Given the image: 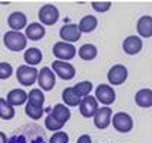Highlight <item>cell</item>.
I'll list each match as a JSON object with an SVG mask.
<instances>
[{
	"label": "cell",
	"instance_id": "4316f807",
	"mask_svg": "<svg viewBox=\"0 0 152 143\" xmlns=\"http://www.w3.org/2000/svg\"><path fill=\"white\" fill-rule=\"evenodd\" d=\"M25 114L31 118V120H39L44 114V107H35L29 102H26L25 105Z\"/></svg>",
	"mask_w": 152,
	"mask_h": 143
},
{
	"label": "cell",
	"instance_id": "f546056e",
	"mask_svg": "<svg viewBox=\"0 0 152 143\" xmlns=\"http://www.w3.org/2000/svg\"><path fill=\"white\" fill-rule=\"evenodd\" d=\"M48 143H69V134L66 131H56Z\"/></svg>",
	"mask_w": 152,
	"mask_h": 143
},
{
	"label": "cell",
	"instance_id": "1f68e13d",
	"mask_svg": "<svg viewBox=\"0 0 152 143\" xmlns=\"http://www.w3.org/2000/svg\"><path fill=\"white\" fill-rule=\"evenodd\" d=\"M76 143H92V139H91L89 134H80V136L77 137Z\"/></svg>",
	"mask_w": 152,
	"mask_h": 143
},
{
	"label": "cell",
	"instance_id": "484cf974",
	"mask_svg": "<svg viewBox=\"0 0 152 143\" xmlns=\"http://www.w3.org/2000/svg\"><path fill=\"white\" fill-rule=\"evenodd\" d=\"M92 83L89 82V80H82V82H79V83H76L75 86H73V89L75 92L80 96V98H85V96H88L89 93H91V90H92Z\"/></svg>",
	"mask_w": 152,
	"mask_h": 143
},
{
	"label": "cell",
	"instance_id": "6da1fadb",
	"mask_svg": "<svg viewBox=\"0 0 152 143\" xmlns=\"http://www.w3.org/2000/svg\"><path fill=\"white\" fill-rule=\"evenodd\" d=\"M28 38L22 32H16V31H7L3 35V44L7 50L13 51V53H19L22 50L26 48V41Z\"/></svg>",
	"mask_w": 152,
	"mask_h": 143
},
{
	"label": "cell",
	"instance_id": "4fadbf2b",
	"mask_svg": "<svg viewBox=\"0 0 152 143\" xmlns=\"http://www.w3.org/2000/svg\"><path fill=\"white\" fill-rule=\"evenodd\" d=\"M143 47V42H142V38L137 35H129L124 41H123V51L129 55H136V54L140 53Z\"/></svg>",
	"mask_w": 152,
	"mask_h": 143
},
{
	"label": "cell",
	"instance_id": "ffe728a7",
	"mask_svg": "<svg viewBox=\"0 0 152 143\" xmlns=\"http://www.w3.org/2000/svg\"><path fill=\"white\" fill-rule=\"evenodd\" d=\"M50 114L56 120H58L61 124H66L70 120V109H69V107H66L64 104H56L54 107L51 108V112Z\"/></svg>",
	"mask_w": 152,
	"mask_h": 143
},
{
	"label": "cell",
	"instance_id": "9c48e42d",
	"mask_svg": "<svg viewBox=\"0 0 152 143\" xmlns=\"http://www.w3.org/2000/svg\"><path fill=\"white\" fill-rule=\"evenodd\" d=\"M37 83L41 90H51L56 85V73L51 70V67H41Z\"/></svg>",
	"mask_w": 152,
	"mask_h": 143
},
{
	"label": "cell",
	"instance_id": "7a4b0ae2",
	"mask_svg": "<svg viewBox=\"0 0 152 143\" xmlns=\"http://www.w3.org/2000/svg\"><path fill=\"white\" fill-rule=\"evenodd\" d=\"M38 74L39 70H37V67L28 64H22L16 69V79L22 86H32L35 82H38Z\"/></svg>",
	"mask_w": 152,
	"mask_h": 143
},
{
	"label": "cell",
	"instance_id": "603a6c76",
	"mask_svg": "<svg viewBox=\"0 0 152 143\" xmlns=\"http://www.w3.org/2000/svg\"><path fill=\"white\" fill-rule=\"evenodd\" d=\"M96 26H98V19L95 18L94 15H86V16H83V18L80 19V22H79V29H80V32L89 34V32H92L94 29H96Z\"/></svg>",
	"mask_w": 152,
	"mask_h": 143
},
{
	"label": "cell",
	"instance_id": "7402d4cb",
	"mask_svg": "<svg viewBox=\"0 0 152 143\" xmlns=\"http://www.w3.org/2000/svg\"><path fill=\"white\" fill-rule=\"evenodd\" d=\"M77 55L82 60H85V61H91L98 55V50H96V47L94 44H83L77 50Z\"/></svg>",
	"mask_w": 152,
	"mask_h": 143
},
{
	"label": "cell",
	"instance_id": "7c38bea8",
	"mask_svg": "<svg viewBox=\"0 0 152 143\" xmlns=\"http://www.w3.org/2000/svg\"><path fill=\"white\" fill-rule=\"evenodd\" d=\"M113 120V111L110 107H101L94 117V124L99 130H105L108 125L111 124Z\"/></svg>",
	"mask_w": 152,
	"mask_h": 143
},
{
	"label": "cell",
	"instance_id": "277c9868",
	"mask_svg": "<svg viewBox=\"0 0 152 143\" xmlns=\"http://www.w3.org/2000/svg\"><path fill=\"white\" fill-rule=\"evenodd\" d=\"M53 54L57 60L69 61L76 55V47L73 44H69V42H64V41H57L53 45Z\"/></svg>",
	"mask_w": 152,
	"mask_h": 143
},
{
	"label": "cell",
	"instance_id": "3957f363",
	"mask_svg": "<svg viewBox=\"0 0 152 143\" xmlns=\"http://www.w3.org/2000/svg\"><path fill=\"white\" fill-rule=\"evenodd\" d=\"M60 18V12L54 4H44L41 6V9L38 10V19L39 23H42L44 26H51L54 25Z\"/></svg>",
	"mask_w": 152,
	"mask_h": 143
},
{
	"label": "cell",
	"instance_id": "5b68a950",
	"mask_svg": "<svg viewBox=\"0 0 152 143\" xmlns=\"http://www.w3.org/2000/svg\"><path fill=\"white\" fill-rule=\"evenodd\" d=\"M51 70L56 73L63 80H70L76 76V69L73 64H70L69 61H61V60H54L51 63Z\"/></svg>",
	"mask_w": 152,
	"mask_h": 143
},
{
	"label": "cell",
	"instance_id": "d6986e66",
	"mask_svg": "<svg viewBox=\"0 0 152 143\" xmlns=\"http://www.w3.org/2000/svg\"><path fill=\"white\" fill-rule=\"evenodd\" d=\"M61 99L66 107H79V104L82 101V98L75 92L73 86H69L61 92Z\"/></svg>",
	"mask_w": 152,
	"mask_h": 143
},
{
	"label": "cell",
	"instance_id": "5bb4252c",
	"mask_svg": "<svg viewBox=\"0 0 152 143\" xmlns=\"http://www.w3.org/2000/svg\"><path fill=\"white\" fill-rule=\"evenodd\" d=\"M7 25L10 26V31L20 32V29H25L28 26V19L26 15L22 12H13L7 18Z\"/></svg>",
	"mask_w": 152,
	"mask_h": 143
},
{
	"label": "cell",
	"instance_id": "d4e9b609",
	"mask_svg": "<svg viewBox=\"0 0 152 143\" xmlns=\"http://www.w3.org/2000/svg\"><path fill=\"white\" fill-rule=\"evenodd\" d=\"M44 101H45V96L42 93V90L39 88H34L28 93V102L35 105V107H42L44 105Z\"/></svg>",
	"mask_w": 152,
	"mask_h": 143
},
{
	"label": "cell",
	"instance_id": "d6a6232c",
	"mask_svg": "<svg viewBox=\"0 0 152 143\" xmlns=\"http://www.w3.org/2000/svg\"><path fill=\"white\" fill-rule=\"evenodd\" d=\"M0 143H9V142H7V137H6V134H4L3 131H0Z\"/></svg>",
	"mask_w": 152,
	"mask_h": 143
},
{
	"label": "cell",
	"instance_id": "30bf717a",
	"mask_svg": "<svg viewBox=\"0 0 152 143\" xmlns=\"http://www.w3.org/2000/svg\"><path fill=\"white\" fill-rule=\"evenodd\" d=\"M98 109H99L98 101L92 95H88V96L82 98V101L79 104V111H80L82 117H85V118H94Z\"/></svg>",
	"mask_w": 152,
	"mask_h": 143
},
{
	"label": "cell",
	"instance_id": "44dd1931",
	"mask_svg": "<svg viewBox=\"0 0 152 143\" xmlns=\"http://www.w3.org/2000/svg\"><path fill=\"white\" fill-rule=\"evenodd\" d=\"M23 60H25V63H26L28 66L35 67L37 64L41 63V60H42V53H41V50L37 48V47H31V48H28V50L23 53Z\"/></svg>",
	"mask_w": 152,
	"mask_h": 143
},
{
	"label": "cell",
	"instance_id": "83f0119b",
	"mask_svg": "<svg viewBox=\"0 0 152 143\" xmlns=\"http://www.w3.org/2000/svg\"><path fill=\"white\" fill-rule=\"evenodd\" d=\"M44 124H45V128L47 130H50V131H61V128H63V125L58 120H56L51 114H48L47 117H45V121H44Z\"/></svg>",
	"mask_w": 152,
	"mask_h": 143
},
{
	"label": "cell",
	"instance_id": "ac0fdd59",
	"mask_svg": "<svg viewBox=\"0 0 152 143\" xmlns=\"http://www.w3.org/2000/svg\"><path fill=\"white\" fill-rule=\"evenodd\" d=\"M134 102L140 108L152 107V89H148V88L139 89L134 95Z\"/></svg>",
	"mask_w": 152,
	"mask_h": 143
},
{
	"label": "cell",
	"instance_id": "f1b7e54d",
	"mask_svg": "<svg viewBox=\"0 0 152 143\" xmlns=\"http://www.w3.org/2000/svg\"><path fill=\"white\" fill-rule=\"evenodd\" d=\"M12 73H13L12 64H9V63H6V61H1V63H0V79L6 80V79H9V77L12 76Z\"/></svg>",
	"mask_w": 152,
	"mask_h": 143
},
{
	"label": "cell",
	"instance_id": "ba28073f",
	"mask_svg": "<svg viewBox=\"0 0 152 143\" xmlns=\"http://www.w3.org/2000/svg\"><path fill=\"white\" fill-rule=\"evenodd\" d=\"M127 76H129V72L126 69V66H123V64H114L107 73V79H108L110 85H113V86L123 85L126 82Z\"/></svg>",
	"mask_w": 152,
	"mask_h": 143
},
{
	"label": "cell",
	"instance_id": "2e32d148",
	"mask_svg": "<svg viewBox=\"0 0 152 143\" xmlns=\"http://www.w3.org/2000/svg\"><path fill=\"white\" fill-rule=\"evenodd\" d=\"M6 101L13 105V107H19V105H23L28 102V93L23 89H12L7 95H6Z\"/></svg>",
	"mask_w": 152,
	"mask_h": 143
},
{
	"label": "cell",
	"instance_id": "cb8c5ba5",
	"mask_svg": "<svg viewBox=\"0 0 152 143\" xmlns=\"http://www.w3.org/2000/svg\"><path fill=\"white\" fill-rule=\"evenodd\" d=\"M15 117V107L10 105L6 98H0V118L1 120H12Z\"/></svg>",
	"mask_w": 152,
	"mask_h": 143
},
{
	"label": "cell",
	"instance_id": "8992f818",
	"mask_svg": "<svg viewBox=\"0 0 152 143\" xmlns=\"http://www.w3.org/2000/svg\"><path fill=\"white\" fill-rule=\"evenodd\" d=\"M111 124L118 133H129L133 128V118L127 112H115L113 115Z\"/></svg>",
	"mask_w": 152,
	"mask_h": 143
},
{
	"label": "cell",
	"instance_id": "4dcf8cb0",
	"mask_svg": "<svg viewBox=\"0 0 152 143\" xmlns=\"http://www.w3.org/2000/svg\"><path fill=\"white\" fill-rule=\"evenodd\" d=\"M91 6H92V9H94L95 12L104 13V12L110 10V7H111V1H92Z\"/></svg>",
	"mask_w": 152,
	"mask_h": 143
},
{
	"label": "cell",
	"instance_id": "9a60e30c",
	"mask_svg": "<svg viewBox=\"0 0 152 143\" xmlns=\"http://www.w3.org/2000/svg\"><path fill=\"white\" fill-rule=\"evenodd\" d=\"M25 36L31 41H39L45 36V28L39 22H32L25 28Z\"/></svg>",
	"mask_w": 152,
	"mask_h": 143
},
{
	"label": "cell",
	"instance_id": "e0dca14e",
	"mask_svg": "<svg viewBox=\"0 0 152 143\" xmlns=\"http://www.w3.org/2000/svg\"><path fill=\"white\" fill-rule=\"evenodd\" d=\"M136 29H137L139 36H142V38H151L152 36V16H149V15L140 16L139 20H137Z\"/></svg>",
	"mask_w": 152,
	"mask_h": 143
},
{
	"label": "cell",
	"instance_id": "52a82bcc",
	"mask_svg": "<svg viewBox=\"0 0 152 143\" xmlns=\"http://www.w3.org/2000/svg\"><path fill=\"white\" fill-rule=\"evenodd\" d=\"M95 98L98 102L104 104V107H108L115 101V90L114 88H111V85L101 83L95 89Z\"/></svg>",
	"mask_w": 152,
	"mask_h": 143
},
{
	"label": "cell",
	"instance_id": "8fae6325",
	"mask_svg": "<svg viewBox=\"0 0 152 143\" xmlns=\"http://www.w3.org/2000/svg\"><path fill=\"white\" fill-rule=\"evenodd\" d=\"M80 29H79V25L76 23H67V25H63L58 31V35L61 38V41L64 42H69V44H73L76 41H79L80 38Z\"/></svg>",
	"mask_w": 152,
	"mask_h": 143
}]
</instances>
